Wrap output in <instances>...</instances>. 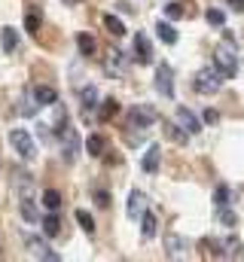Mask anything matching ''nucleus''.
Wrapping results in <instances>:
<instances>
[{
    "instance_id": "obj_1",
    "label": "nucleus",
    "mask_w": 244,
    "mask_h": 262,
    "mask_svg": "<svg viewBox=\"0 0 244 262\" xmlns=\"http://www.w3.org/2000/svg\"><path fill=\"white\" fill-rule=\"evenodd\" d=\"M214 67L223 73V79H232L238 73V46H235V37L229 31L223 34V43L214 49Z\"/></svg>"
},
{
    "instance_id": "obj_2",
    "label": "nucleus",
    "mask_w": 244,
    "mask_h": 262,
    "mask_svg": "<svg viewBox=\"0 0 244 262\" xmlns=\"http://www.w3.org/2000/svg\"><path fill=\"white\" fill-rule=\"evenodd\" d=\"M9 146H12V149L18 152V159H25V162H31V159L37 156V143H34V137H31L25 128L9 131Z\"/></svg>"
},
{
    "instance_id": "obj_3",
    "label": "nucleus",
    "mask_w": 244,
    "mask_h": 262,
    "mask_svg": "<svg viewBox=\"0 0 244 262\" xmlns=\"http://www.w3.org/2000/svg\"><path fill=\"white\" fill-rule=\"evenodd\" d=\"M220 85H223V73H220L217 67H201V70L195 73V92H201V95H214Z\"/></svg>"
},
{
    "instance_id": "obj_4",
    "label": "nucleus",
    "mask_w": 244,
    "mask_h": 262,
    "mask_svg": "<svg viewBox=\"0 0 244 262\" xmlns=\"http://www.w3.org/2000/svg\"><path fill=\"white\" fill-rule=\"evenodd\" d=\"M156 119H159V116H156V110H153V107H147V104H137V107H131V110H128V128H150Z\"/></svg>"
},
{
    "instance_id": "obj_5",
    "label": "nucleus",
    "mask_w": 244,
    "mask_h": 262,
    "mask_svg": "<svg viewBox=\"0 0 244 262\" xmlns=\"http://www.w3.org/2000/svg\"><path fill=\"white\" fill-rule=\"evenodd\" d=\"M61 156L70 165L79 159V134H76V128H70V125L61 131Z\"/></svg>"
},
{
    "instance_id": "obj_6",
    "label": "nucleus",
    "mask_w": 244,
    "mask_h": 262,
    "mask_svg": "<svg viewBox=\"0 0 244 262\" xmlns=\"http://www.w3.org/2000/svg\"><path fill=\"white\" fill-rule=\"evenodd\" d=\"M125 67H128V61H125V55H122L119 49L107 52V58H104V73H107V76L122 79V76H125Z\"/></svg>"
},
{
    "instance_id": "obj_7",
    "label": "nucleus",
    "mask_w": 244,
    "mask_h": 262,
    "mask_svg": "<svg viewBox=\"0 0 244 262\" xmlns=\"http://www.w3.org/2000/svg\"><path fill=\"white\" fill-rule=\"evenodd\" d=\"M174 73H171V67L168 64H159L156 67V89L162 92V98H174Z\"/></svg>"
},
{
    "instance_id": "obj_8",
    "label": "nucleus",
    "mask_w": 244,
    "mask_h": 262,
    "mask_svg": "<svg viewBox=\"0 0 244 262\" xmlns=\"http://www.w3.org/2000/svg\"><path fill=\"white\" fill-rule=\"evenodd\" d=\"M134 58H137V64H153V46H150L147 34H140V31L134 37Z\"/></svg>"
},
{
    "instance_id": "obj_9",
    "label": "nucleus",
    "mask_w": 244,
    "mask_h": 262,
    "mask_svg": "<svg viewBox=\"0 0 244 262\" xmlns=\"http://www.w3.org/2000/svg\"><path fill=\"white\" fill-rule=\"evenodd\" d=\"M177 125H180L183 131H189V134H198V131H201L198 116H195L189 107H177Z\"/></svg>"
},
{
    "instance_id": "obj_10",
    "label": "nucleus",
    "mask_w": 244,
    "mask_h": 262,
    "mask_svg": "<svg viewBox=\"0 0 244 262\" xmlns=\"http://www.w3.org/2000/svg\"><path fill=\"white\" fill-rule=\"evenodd\" d=\"M28 247H31V253H34L37 259H46V262H58L61 259L58 253H55L46 241H40V238H31V241H28Z\"/></svg>"
},
{
    "instance_id": "obj_11",
    "label": "nucleus",
    "mask_w": 244,
    "mask_h": 262,
    "mask_svg": "<svg viewBox=\"0 0 244 262\" xmlns=\"http://www.w3.org/2000/svg\"><path fill=\"white\" fill-rule=\"evenodd\" d=\"M34 98H37L40 107H55V104H58V92H55L52 85H37V89H34Z\"/></svg>"
},
{
    "instance_id": "obj_12",
    "label": "nucleus",
    "mask_w": 244,
    "mask_h": 262,
    "mask_svg": "<svg viewBox=\"0 0 244 262\" xmlns=\"http://www.w3.org/2000/svg\"><path fill=\"white\" fill-rule=\"evenodd\" d=\"M144 210H147V195L144 192H131L128 195V220L144 216Z\"/></svg>"
},
{
    "instance_id": "obj_13",
    "label": "nucleus",
    "mask_w": 244,
    "mask_h": 262,
    "mask_svg": "<svg viewBox=\"0 0 244 262\" xmlns=\"http://www.w3.org/2000/svg\"><path fill=\"white\" fill-rule=\"evenodd\" d=\"M34 110H37L34 89H22V98H18V113H22V116H34Z\"/></svg>"
},
{
    "instance_id": "obj_14",
    "label": "nucleus",
    "mask_w": 244,
    "mask_h": 262,
    "mask_svg": "<svg viewBox=\"0 0 244 262\" xmlns=\"http://www.w3.org/2000/svg\"><path fill=\"white\" fill-rule=\"evenodd\" d=\"M159 159H162V146L153 143V146L147 149V156H144V171H147V174H156V171H159Z\"/></svg>"
},
{
    "instance_id": "obj_15",
    "label": "nucleus",
    "mask_w": 244,
    "mask_h": 262,
    "mask_svg": "<svg viewBox=\"0 0 244 262\" xmlns=\"http://www.w3.org/2000/svg\"><path fill=\"white\" fill-rule=\"evenodd\" d=\"M162 131H165L168 140H174V143H180V146L189 140V131H183L177 122H165V119H162Z\"/></svg>"
},
{
    "instance_id": "obj_16",
    "label": "nucleus",
    "mask_w": 244,
    "mask_h": 262,
    "mask_svg": "<svg viewBox=\"0 0 244 262\" xmlns=\"http://www.w3.org/2000/svg\"><path fill=\"white\" fill-rule=\"evenodd\" d=\"M79 101H83V113H86V119H89V113L98 107L95 101H98V89L95 85H86L83 92H79Z\"/></svg>"
},
{
    "instance_id": "obj_17",
    "label": "nucleus",
    "mask_w": 244,
    "mask_h": 262,
    "mask_svg": "<svg viewBox=\"0 0 244 262\" xmlns=\"http://www.w3.org/2000/svg\"><path fill=\"white\" fill-rule=\"evenodd\" d=\"M116 113H119V101H116V98L101 101V107H98V119H101V122H110Z\"/></svg>"
},
{
    "instance_id": "obj_18",
    "label": "nucleus",
    "mask_w": 244,
    "mask_h": 262,
    "mask_svg": "<svg viewBox=\"0 0 244 262\" xmlns=\"http://www.w3.org/2000/svg\"><path fill=\"white\" fill-rule=\"evenodd\" d=\"M156 34H159V40L168 43V46L177 43V31H174V25H168V21H159V25H156Z\"/></svg>"
},
{
    "instance_id": "obj_19",
    "label": "nucleus",
    "mask_w": 244,
    "mask_h": 262,
    "mask_svg": "<svg viewBox=\"0 0 244 262\" xmlns=\"http://www.w3.org/2000/svg\"><path fill=\"white\" fill-rule=\"evenodd\" d=\"M0 40H3V49H6V52H15V49H18V43H22L15 28H3V31H0Z\"/></svg>"
},
{
    "instance_id": "obj_20",
    "label": "nucleus",
    "mask_w": 244,
    "mask_h": 262,
    "mask_svg": "<svg viewBox=\"0 0 244 262\" xmlns=\"http://www.w3.org/2000/svg\"><path fill=\"white\" fill-rule=\"evenodd\" d=\"M76 49H79V55H95L98 43H95L92 34H76Z\"/></svg>"
},
{
    "instance_id": "obj_21",
    "label": "nucleus",
    "mask_w": 244,
    "mask_h": 262,
    "mask_svg": "<svg viewBox=\"0 0 244 262\" xmlns=\"http://www.w3.org/2000/svg\"><path fill=\"white\" fill-rule=\"evenodd\" d=\"M18 210H22V216H25L28 223H37V220H40V210H37V204H34V201H31L28 195L22 198V204H18Z\"/></svg>"
},
{
    "instance_id": "obj_22",
    "label": "nucleus",
    "mask_w": 244,
    "mask_h": 262,
    "mask_svg": "<svg viewBox=\"0 0 244 262\" xmlns=\"http://www.w3.org/2000/svg\"><path fill=\"white\" fill-rule=\"evenodd\" d=\"M104 146H107V140H104L101 134H89V140H86V152H89V156H101Z\"/></svg>"
},
{
    "instance_id": "obj_23",
    "label": "nucleus",
    "mask_w": 244,
    "mask_h": 262,
    "mask_svg": "<svg viewBox=\"0 0 244 262\" xmlns=\"http://www.w3.org/2000/svg\"><path fill=\"white\" fill-rule=\"evenodd\" d=\"M40 226H43V232H46L49 238H55V235L61 232V220L55 216V210H49V216H46V220H43Z\"/></svg>"
},
{
    "instance_id": "obj_24",
    "label": "nucleus",
    "mask_w": 244,
    "mask_h": 262,
    "mask_svg": "<svg viewBox=\"0 0 244 262\" xmlns=\"http://www.w3.org/2000/svg\"><path fill=\"white\" fill-rule=\"evenodd\" d=\"M104 28H107L110 37H122V34H125V25H122L116 15H104Z\"/></svg>"
},
{
    "instance_id": "obj_25",
    "label": "nucleus",
    "mask_w": 244,
    "mask_h": 262,
    "mask_svg": "<svg viewBox=\"0 0 244 262\" xmlns=\"http://www.w3.org/2000/svg\"><path fill=\"white\" fill-rule=\"evenodd\" d=\"M140 232H144V238H153L156 235V213H150V210H144V216H140Z\"/></svg>"
},
{
    "instance_id": "obj_26",
    "label": "nucleus",
    "mask_w": 244,
    "mask_h": 262,
    "mask_svg": "<svg viewBox=\"0 0 244 262\" xmlns=\"http://www.w3.org/2000/svg\"><path fill=\"white\" fill-rule=\"evenodd\" d=\"M165 247H168V256H180L183 253V238H177V235H165Z\"/></svg>"
},
{
    "instance_id": "obj_27",
    "label": "nucleus",
    "mask_w": 244,
    "mask_h": 262,
    "mask_svg": "<svg viewBox=\"0 0 244 262\" xmlns=\"http://www.w3.org/2000/svg\"><path fill=\"white\" fill-rule=\"evenodd\" d=\"M43 204H46V210H58L61 207V192L58 189H46V192H43Z\"/></svg>"
},
{
    "instance_id": "obj_28",
    "label": "nucleus",
    "mask_w": 244,
    "mask_h": 262,
    "mask_svg": "<svg viewBox=\"0 0 244 262\" xmlns=\"http://www.w3.org/2000/svg\"><path fill=\"white\" fill-rule=\"evenodd\" d=\"M217 220H220L223 226H229V229H232V226H238V216H235L226 204H223V207H217Z\"/></svg>"
},
{
    "instance_id": "obj_29",
    "label": "nucleus",
    "mask_w": 244,
    "mask_h": 262,
    "mask_svg": "<svg viewBox=\"0 0 244 262\" xmlns=\"http://www.w3.org/2000/svg\"><path fill=\"white\" fill-rule=\"evenodd\" d=\"M76 223H79V226H83L89 235L95 232V220H92V213H86V210H76Z\"/></svg>"
},
{
    "instance_id": "obj_30",
    "label": "nucleus",
    "mask_w": 244,
    "mask_h": 262,
    "mask_svg": "<svg viewBox=\"0 0 244 262\" xmlns=\"http://www.w3.org/2000/svg\"><path fill=\"white\" fill-rule=\"evenodd\" d=\"M214 204H217V207L229 204V186H226V183H220V186H217V192H214Z\"/></svg>"
},
{
    "instance_id": "obj_31",
    "label": "nucleus",
    "mask_w": 244,
    "mask_h": 262,
    "mask_svg": "<svg viewBox=\"0 0 244 262\" xmlns=\"http://www.w3.org/2000/svg\"><path fill=\"white\" fill-rule=\"evenodd\" d=\"M205 18H208V25H217V28H223V21H226L223 9H208V12H205Z\"/></svg>"
},
{
    "instance_id": "obj_32",
    "label": "nucleus",
    "mask_w": 244,
    "mask_h": 262,
    "mask_svg": "<svg viewBox=\"0 0 244 262\" xmlns=\"http://www.w3.org/2000/svg\"><path fill=\"white\" fill-rule=\"evenodd\" d=\"M25 31H28V34H40V18H37L34 12L25 15Z\"/></svg>"
},
{
    "instance_id": "obj_33",
    "label": "nucleus",
    "mask_w": 244,
    "mask_h": 262,
    "mask_svg": "<svg viewBox=\"0 0 244 262\" xmlns=\"http://www.w3.org/2000/svg\"><path fill=\"white\" fill-rule=\"evenodd\" d=\"M226 253H229V256H241V241H238V238L226 241Z\"/></svg>"
},
{
    "instance_id": "obj_34",
    "label": "nucleus",
    "mask_w": 244,
    "mask_h": 262,
    "mask_svg": "<svg viewBox=\"0 0 244 262\" xmlns=\"http://www.w3.org/2000/svg\"><path fill=\"white\" fill-rule=\"evenodd\" d=\"M165 15H168V18H180L183 15L180 3H168V6H165Z\"/></svg>"
},
{
    "instance_id": "obj_35",
    "label": "nucleus",
    "mask_w": 244,
    "mask_h": 262,
    "mask_svg": "<svg viewBox=\"0 0 244 262\" xmlns=\"http://www.w3.org/2000/svg\"><path fill=\"white\" fill-rule=\"evenodd\" d=\"M205 122H208V125L220 122V113H217V110H205Z\"/></svg>"
},
{
    "instance_id": "obj_36",
    "label": "nucleus",
    "mask_w": 244,
    "mask_h": 262,
    "mask_svg": "<svg viewBox=\"0 0 244 262\" xmlns=\"http://www.w3.org/2000/svg\"><path fill=\"white\" fill-rule=\"evenodd\" d=\"M95 201H98V207H107V204H110V195H107V192H98Z\"/></svg>"
},
{
    "instance_id": "obj_37",
    "label": "nucleus",
    "mask_w": 244,
    "mask_h": 262,
    "mask_svg": "<svg viewBox=\"0 0 244 262\" xmlns=\"http://www.w3.org/2000/svg\"><path fill=\"white\" fill-rule=\"evenodd\" d=\"M229 9H235V12H244V0H229Z\"/></svg>"
},
{
    "instance_id": "obj_38",
    "label": "nucleus",
    "mask_w": 244,
    "mask_h": 262,
    "mask_svg": "<svg viewBox=\"0 0 244 262\" xmlns=\"http://www.w3.org/2000/svg\"><path fill=\"white\" fill-rule=\"evenodd\" d=\"M67 3H76V0H67Z\"/></svg>"
}]
</instances>
